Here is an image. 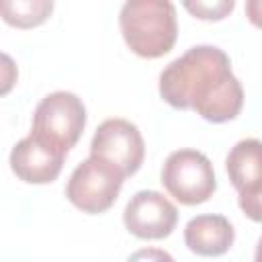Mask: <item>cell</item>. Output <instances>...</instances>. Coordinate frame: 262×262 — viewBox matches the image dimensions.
I'll return each instance as SVG.
<instances>
[{
	"mask_svg": "<svg viewBox=\"0 0 262 262\" xmlns=\"http://www.w3.org/2000/svg\"><path fill=\"white\" fill-rule=\"evenodd\" d=\"M158 90L172 108L194 111L209 123L233 121L244 106V88L231 61L215 45H194L168 63Z\"/></svg>",
	"mask_w": 262,
	"mask_h": 262,
	"instance_id": "1",
	"label": "cell"
},
{
	"mask_svg": "<svg viewBox=\"0 0 262 262\" xmlns=\"http://www.w3.org/2000/svg\"><path fill=\"white\" fill-rule=\"evenodd\" d=\"M127 47L145 59L166 55L178 37L176 6L168 0H129L119 12Z\"/></svg>",
	"mask_w": 262,
	"mask_h": 262,
	"instance_id": "2",
	"label": "cell"
},
{
	"mask_svg": "<svg viewBox=\"0 0 262 262\" xmlns=\"http://www.w3.org/2000/svg\"><path fill=\"white\" fill-rule=\"evenodd\" d=\"M86 127V106L84 102L68 90H55L41 98L33 113L31 135L37 139L70 151Z\"/></svg>",
	"mask_w": 262,
	"mask_h": 262,
	"instance_id": "3",
	"label": "cell"
},
{
	"mask_svg": "<svg viewBox=\"0 0 262 262\" xmlns=\"http://www.w3.org/2000/svg\"><path fill=\"white\" fill-rule=\"evenodd\" d=\"M160 182L180 205H201L217 190L213 164L196 149L172 151L162 166Z\"/></svg>",
	"mask_w": 262,
	"mask_h": 262,
	"instance_id": "4",
	"label": "cell"
},
{
	"mask_svg": "<svg viewBox=\"0 0 262 262\" xmlns=\"http://www.w3.org/2000/svg\"><path fill=\"white\" fill-rule=\"evenodd\" d=\"M123 180L125 176L115 166L90 156L70 174L66 196L82 213L100 215L115 205Z\"/></svg>",
	"mask_w": 262,
	"mask_h": 262,
	"instance_id": "5",
	"label": "cell"
},
{
	"mask_svg": "<svg viewBox=\"0 0 262 262\" xmlns=\"http://www.w3.org/2000/svg\"><path fill=\"white\" fill-rule=\"evenodd\" d=\"M90 156L108 162L127 178L141 168L145 158V143L137 125L131 121L106 119L92 135Z\"/></svg>",
	"mask_w": 262,
	"mask_h": 262,
	"instance_id": "6",
	"label": "cell"
},
{
	"mask_svg": "<svg viewBox=\"0 0 262 262\" xmlns=\"http://www.w3.org/2000/svg\"><path fill=\"white\" fill-rule=\"evenodd\" d=\"M176 221L178 209L158 190L135 192L123 211L127 231L139 239H164L174 231Z\"/></svg>",
	"mask_w": 262,
	"mask_h": 262,
	"instance_id": "7",
	"label": "cell"
},
{
	"mask_svg": "<svg viewBox=\"0 0 262 262\" xmlns=\"http://www.w3.org/2000/svg\"><path fill=\"white\" fill-rule=\"evenodd\" d=\"M66 151L37 139L35 135L23 137L10 151V170L27 184H47L53 182L66 160Z\"/></svg>",
	"mask_w": 262,
	"mask_h": 262,
	"instance_id": "8",
	"label": "cell"
},
{
	"mask_svg": "<svg viewBox=\"0 0 262 262\" xmlns=\"http://www.w3.org/2000/svg\"><path fill=\"white\" fill-rule=\"evenodd\" d=\"M235 239L233 225L223 215H196L184 227V244L196 256H223Z\"/></svg>",
	"mask_w": 262,
	"mask_h": 262,
	"instance_id": "9",
	"label": "cell"
},
{
	"mask_svg": "<svg viewBox=\"0 0 262 262\" xmlns=\"http://www.w3.org/2000/svg\"><path fill=\"white\" fill-rule=\"evenodd\" d=\"M225 168L239 196L262 190V141L254 137L237 141L225 158Z\"/></svg>",
	"mask_w": 262,
	"mask_h": 262,
	"instance_id": "10",
	"label": "cell"
},
{
	"mask_svg": "<svg viewBox=\"0 0 262 262\" xmlns=\"http://www.w3.org/2000/svg\"><path fill=\"white\" fill-rule=\"evenodd\" d=\"M53 10V2L47 0H6L2 2V18L18 29H31L47 20Z\"/></svg>",
	"mask_w": 262,
	"mask_h": 262,
	"instance_id": "11",
	"label": "cell"
},
{
	"mask_svg": "<svg viewBox=\"0 0 262 262\" xmlns=\"http://www.w3.org/2000/svg\"><path fill=\"white\" fill-rule=\"evenodd\" d=\"M184 8L201 20H221L225 18L233 8V0H217V2H184Z\"/></svg>",
	"mask_w": 262,
	"mask_h": 262,
	"instance_id": "12",
	"label": "cell"
},
{
	"mask_svg": "<svg viewBox=\"0 0 262 262\" xmlns=\"http://www.w3.org/2000/svg\"><path fill=\"white\" fill-rule=\"evenodd\" d=\"M239 209L252 221L262 223V190H258L254 194H242L239 196Z\"/></svg>",
	"mask_w": 262,
	"mask_h": 262,
	"instance_id": "13",
	"label": "cell"
},
{
	"mask_svg": "<svg viewBox=\"0 0 262 262\" xmlns=\"http://www.w3.org/2000/svg\"><path fill=\"white\" fill-rule=\"evenodd\" d=\"M127 262H176L166 250L160 248H141L137 252H133Z\"/></svg>",
	"mask_w": 262,
	"mask_h": 262,
	"instance_id": "14",
	"label": "cell"
},
{
	"mask_svg": "<svg viewBox=\"0 0 262 262\" xmlns=\"http://www.w3.org/2000/svg\"><path fill=\"white\" fill-rule=\"evenodd\" d=\"M244 10H246L248 20L254 27L262 29V0H248L246 6H244Z\"/></svg>",
	"mask_w": 262,
	"mask_h": 262,
	"instance_id": "15",
	"label": "cell"
},
{
	"mask_svg": "<svg viewBox=\"0 0 262 262\" xmlns=\"http://www.w3.org/2000/svg\"><path fill=\"white\" fill-rule=\"evenodd\" d=\"M254 262H262V237L258 239V246H256V256H254Z\"/></svg>",
	"mask_w": 262,
	"mask_h": 262,
	"instance_id": "16",
	"label": "cell"
}]
</instances>
